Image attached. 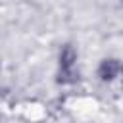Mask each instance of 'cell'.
Listing matches in <instances>:
<instances>
[{"mask_svg": "<svg viewBox=\"0 0 123 123\" xmlns=\"http://www.w3.org/2000/svg\"><path fill=\"white\" fill-rule=\"evenodd\" d=\"M75 60H77V54L73 50L71 44H65L62 48V54H60V73H58V83H73L77 79V73H75Z\"/></svg>", "mask_w": 123, "mask_h": 123, "instance_id": "obj_1", "label": "cell"}, {"mask_svg": "<svg viewBox=\"0 0 123 123\" xmlns=\"http://www.w3.org/2000/svg\"><path fill=\"white\" fill-rule=\"evenodd\" d=\"M119 73V60L117 58H108L100 63L98 67V77L102 81H113Z\"/></svg>", "mask_w": 123, "mask_h": 123, "instance_id": "obj_2", "label": "cell"}]
</instances>
